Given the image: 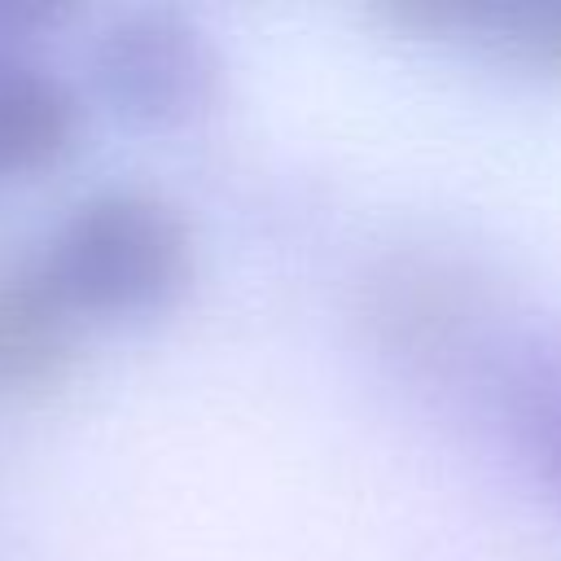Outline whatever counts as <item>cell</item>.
Wrapping results in <instances>:
<instances>
[{"label":"cell","mask_w":561,"mask_h":561,"mask_svg":"<svg viewBox=\"0 0 561 561\" xmlns=\"http://www.w3.org/2000/svg\"><path fill=\"white\" fill-rule=\"evenodd\" d=\"M57 4H35V0H0V48H9L13 35H31L48 22H57Z\"/></svg>","instance_id":"ba28073f"},{"label":"cell","mask_w":561,"mask_h":561,"mask_svg":"<svg viewBox=\"0 0 561 561\" xmlns=\"http://www.w3.org/2000/svg\"><path fill=\"white\" fill-rule=\"evenodd\" d=\"M92 79L123 118L175 127L219 101L224 57L210 31L188 13L131 9L96 35Z\"/></svg>","instance_id":"7a4b0ae2"},{"label":"cell","mask_w":561,"mask_h":561,"mask_svg":"<svg viewBox=\"0 0 561 561\" xmlns=\"http://www.w3.org/2000/svg\"><path fill=\"white\" fill-rule=\"evenodd\" d=\"M79 96L48 66L0 48V175L57 167L79 140Z\"/></svg>","instance_id":"277c9868"},{"label":"cell","mask_w":561,"mask_h":561,"mask_svg":"<svg viewBox=\"0 0 561 561\" xmlns=\"http://www.w3.org/2000/svg\"><path fill=\"white\" fill-rule=\"evenodd\" d=\"M443 26H478L508 57L561 70V0H513V4H443Z\"/></svg>","instance_id":"52a82bcc"},{"label":"cell","mask_w":561,"mask_h":561,"mask_svg":"<svg viewBox=\"0 0 561 561\" xmlns=\"http://www.w3.org/2000/svg\"><path fill=\"white\" fill-rule=\"evenodd\" d=\"M500 403L522 460L548 491L561 495V337H539L513 351Z\"/></svg>","instance_id":"5b68a950"},{"label":"cell","mask_w":561,"mask_h":561,"mask_svg":"<svg viewBox=\"0 0 561 561\" xmlns=\"http://www.w3.org/2000/svg\"><path fill=\"white\" fill-rule=\"evenodd\" d=\"M39 263L79 316H140L184 289L193 228L167 193L110 184L66 210Z\"/></svg>","instance_id":"6da1fadb"},{"label":"cell","mask_w":561,"mask_h":561,"mask_svg":"<svg viewBox=\"0 0 561 561\" xmlns=\"http://www.w3.org/2000/svg\"><path fill=\"white\" fill-rule=\"evenodd\" d=\"M79 311L35 259L0 272V390H44L66 377L79 342Z\"/></svg>","instance_id":"3957f363"},{"label":"cell","mask_w":561,"mask_h":561,"mask_svg":"<svg viewBox=\"0 0 561 561\" xmlns=\"http://www.w3.org/2000/svg\"><path fill=\"white\" fill-rule=\"evenodd\" d=\"M451 276L447 267H434V263H408L399 272H390V280L381 289H390V298H381L377 307V320L386 324V337L390 342H403L412 351H430L438 342H447L451 333L465 329L469 320V298L465 289L456 285L451 289Z\"/></svg>","instance_id":"8992f818"}]
</instances>
